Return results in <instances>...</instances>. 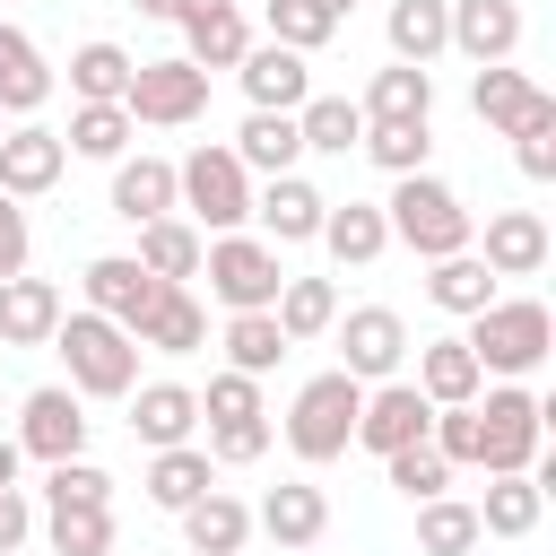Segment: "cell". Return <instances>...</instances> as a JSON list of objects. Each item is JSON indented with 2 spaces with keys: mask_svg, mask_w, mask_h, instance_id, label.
Listing matches in <instances>:
<instances>
[{
  "mask_svg": "<svg viewBox=\"0 0 556 556\" xmlns=\"http://www.w3.org/2000/svg\"><path fill=\"white\" fill-rule=\"evenodd\" d=\"M460 348L478 356L486 382H530L547 356H556V313L539 295H495L486 313L460 321Z\"/></svg>",
  "mask_w": 556,
  "mask_h": 556,
  "instance_id": "1",
  "label": "cell"
},
{
  "mask_svg": "<svg viewBox=\"0 0 556 556\" xmlns=\"http://www.w3.org/2000/svg\"><path fill=\"white\" fill-rule=\"evenodd\" d=\"M382 226H391V243L417 252V261H452V252L478 243V208H469L443 174H400L391 200H382Z\"/></svg>",
  "mask_w": 556,
  "mask_h": 556,
  "instance_id": "2",
  "label": "cell"
},
{
  "mask_svg": "<svg viewBox=\"0 0 556 556\" xmlns=\"http://www.w3.org/2000/svg\"><path fill=\"white\" fill-rule=\"evenodd\" d=\"M52 356H61V374H70V391L78 400H130L139 391V339L122 330V321H104V313H61V330H52Z\"/></svg>",
  "mask_w": 556,
  "mask_h": 556,
  "instance_id": "3",
  "label": "cell"
},
{
  "mask_svg": "<svg viewBox=\"0 0 556 556\" xmlns=\"http://www.w3.org/2000/svg\"><path fill=\"white\" fill-rule=\"evenodd\" d=\"M356 408H365V382H348L339 365H321V374L295 382L278 434H287V452H295L304 469H330V460H348V443H356Z\"/></svg>",
  "mask_w": 556,
  "mask_h": 556,
  "instance_id": "4",
  "label": "cell"
},
{
  "mask_svg": "<svg viewBox=\"0 0 556 556\" xmlns=\"http://www.w3.org/2000/svg\"><path fill=\"white\" fill-rule=\"evenodd\" d=\"M174 217H191L200 235H243L252 226V174L235 165L226 139H200L191 156H174Z\"/></svg>",
  "mask_w": 556,
  "mask_h": 556,
  "instance_id": "5",
  "label": "cell"
},
{
  "mask_svg": "<svg viewBox=\"0 0 556 556\" xmlns=\"http://www.w3.org/2000/svg\"><path fill=\"white\" fill-rule=\"evenodd\" d=\"M469 417H478V469H486V478H513V469L539 460L556 408H547L530 382H486V391L469 400Z\"/></svg>",
  "mask_w": 556,
  "mask_h": 556,
  "instance_id": "6",
  "label": "cell"
},
{
  "mask_svg": "<svg viewBox=\"0 0 556 556\" xmlns=\"http://www.w3.org/2000/svg\"><path fill=\"white\" fill-rule=\"evenodd\" d=\"M200 278H208V304H217V313H269L278 287H287V252L261 243L252 226H243V235H208Z\"/></svg>",
  "mask_w": 556,
  "mask_h": 556,
  "instance_id": "7",
  "label": "cell"
},
{
  "mask_svg": "<svg viewBox=\"0 0 556 556\" xmlns=\"http://www.w3.org/2000/svg\"><path fill=\"white\" fill-rule=\"evenodd\" d=\"M200 426H208V443H200V452H208L217 469L261 460V452H269V434H278V426H269L261 382H252V374H226V365H217V374H208V391H200Z\"/></svg>",
  "mask_w": 556,
  "mask_h": 556,
  "instance_id": "8",
  "label": "cell"
},
{
  "mask_svg": "<svg viewBox=\"0 0 556 556\" xmlns=\"http://www.w3.org/2000/svg\"><path fill=\"white\" fill-rule=\"evenodd\" d=\"M122 113H130L139 130H191V122L208 113V70H191L182 52H156V61L130 70Z\"/></svg>",
  "mask_w": 556,
  "mask_h": 556,
  "instance_id": "9",
  "label": "cell"
},
{
  "mask_svg": "<svg viewBox=\"0 0 556 556\" xmlns=\"http://www.w3.org/2000/svg\"><path fill=\"white\" fill-rule=\"evenodd\" d=\"M330 348H339V374L348 382H391V374H408V321L391 313V304H348L339 321H330Z\"/></svg>",
  "mask_w": 556,
  "mask_h": 556,
  "instance_id": "10",
  "label": "cell"
},
{
  "mask_svg": "<svg viewBox=\"0 0 556 556\" xmlns=\"http://www.w3.org/2000/svg\"><path fill=\"white\" fill-rule=\"evenodd\" d=\"M87 434H96L87 400H78L70 382H35V391L17 400V434H9V443H17L26 460H43V469H52V460H78V452H87Z\"/></svg>",
  "mask_w": 556,
  "mask_h": 556,
  "instance_id": "11",
  "label": "cell"
},
{
  "mask_svg": "<svg viewBox=\"0 0 556 556\" xmlns=\"http://www.w3.org/2000/svg\"><path fill=\"white\" fill-rule=\"evenodd\" d=\"M426 434H434V400H426L408 374H391V382L365 391V408H356V443H348V452L391 460V452H408V443H426Z\"/></svg>",
  "mask_w": 556,
  "mask_h": 556,
  "instance_id": "12",
  "label": "cell"
},
{
  "mask_svg": "<svg viewBox=\"0 0 556 556\" xmlns=\"http://www.w3.org/2000/svg\"><path fill=\"white\" fill-rule=\"evenodd\" d=\"M174 26H182V61L191 70H235L243 52H252V17H243V0H174Z\"/></svg>",
  "mask_w": 556,
  "mask_h": 556,
  "instance_id": "13",
  "label": "cell"
},
{
  "mask_svg": "<svg viewBox=\"0 0 556 556\" xmlns=\"http://www.w3.org/2000/svg\"><path fill=\"white\" fill-rule=\"evenodd\" d=\"M78 295H87V313H104V321H122V330H139L148 313H156V295H165V278H148L130 252H96L87 269H78Z\"/></svg>",
  "mask_w": 556,
  "mask_h": 556,
  "instance_id": "14",
  "label": "cell"
},
{
  "mask_svg": "<svg viewBox=\"0 0 556 556\" xmlns=\"http://www.w3.org/2000/svg\"><path fill=\"white\" fill-rule=\"evenodd\" d=\"M70 174V148H61V130L52 122H9V139H0V200H43L52 182Z\"/></svg>",
  "mask_w": 556,
  "mask_h": 556,
  "instance_id": "15",
  "label": "cell"
},
{
  "mask_svg": "<svg viewBox=\"0 0 556 556\" xmlns=\"http://www.w3.org/2000/svg\"><path fill=\"white\" fill-rule=\"evenodd\" d=\"M469 113L495 130V139H513V130H530V122H547L556 113V96L530 78V70H513V61H495V70H478L469 78Z\"/></svg>",
  "mask_w": 556,
  "mask_h": 556,
  "instance_id": "16",
  "label": "cell"
},
{
  "mask_svg": "<svg viewBox=\"0 0 556 556\" xmlns=\"http://www.w3.org/2000/svg\"><path fill=\"white\" fill-rule=\"evenodd\" d=\"M321 217H330V191H313L304 174H269V182H252V226H261V243H313L321 235Z\"/></svg>",
  "mask_w": 556,
  "mask_h": 556,
  "instance_id": "17",
  "label": "cell"
},
{
  "mask_svg": "<svg viewBox=\"0 0 556 556\" xmlns=\"http://www.w3.org/2000/svg\"><path fill=\"white\" fill-rule=\"evenodd\" d=\"M469 252H478V261L495 269V287H504V278H539L547 252H556V235H547L539 208H486V235H478Z\"/></svg>",
  "mask_w": 556,
  "mask_h": 556,
  "instance_id": "18",
  "label": "cell"
},
{
  "mask_svg": "<svg viewBox=\"0 0 556 556\" xmlns=\"http://www.w3.org/2000/svg\"><path fill=\"white\" fill-rule=\"evenodd\" d=\"M235 87H243L252 113H295V104L313 96V61L287 52V43H261V35H252V52L235 61Z\"/></svg>",
  "mask_w": 556,
  "mask_h": 556,
  "instance_id": "19",
  "label": "cell"
},
{
  "mask_svg": "<svg viewBox=\"0 0 556 556\" xmlns=\"http://www.w3.org/2000/svg\"><path fill=\"white\" fill-rule=\"evenodd\" d=\"M452 9V52L469 61V70H495V61H513L521 52V0H443Z\"/></svg>",
  "mask_w": 556,
  "mask_h": 556,
  "instance_id": "20",
  "label": "cell"
},
{
  "mask_svg": "<svg viewBox=\"0 0 556 556\" xmlns=\"http://www.w3.org/2000/svg\"><path fill=\"white\" fill-rule=\"evenodd\" d=\"M130 434H139L148 452H174V443H200V391H191V382H174V374H156V382H139V391H130Z\"/></svg>",
  "mask_w": 556,
  "mask_h": 556,
  "instance_id": "21",
  "label": "cell"
},
{
  "mask_svg": "<svg viewBox=\"0 0 556 556\" xmlns=\"http://www.w3.org/2000/svg\"><path fill=\"white\" fill-rule=\"evenodd\" d=\"M252 530L278 539V547H313V539L330 530V495H321L313 478H278V486L252 504Z\"/></svg>",
  "mask_w": 556,
  "mask_h": 556,
  "instance_id": "22",
  "label": "cell"
},
{
  "mask_svg": "<svg viewBox=\"0 0 556 556\" xmlns=\"http://www.w3.org/2000/svg\"><path fill=\"white\" fill-rule=\"evenodd\" d=\"M52 104V61L26 26H0V122H35Z\"/></svg>",
  "mask_w": 556,
  "mask_h": 556,
  "instance_id": "23",
  "label": "cell"
},
{
  "mask_svg": "<svg viewBox=\"0 0 556 556\" xmlns=\"http://www.w3.org/2000/svg\"><path fill=\"white\" fill-rule=\"evenodd\" d=\"M313 243L330 252V269H374V261L391 252L382 200H330V217H321V235H313Z\"/></svg>",
  "mask_w": 556,
  "mask_h": 556,
  "instance_id": "24",
  "label": "cell"
},
{
  "mask_svg": "<svg viewBox=\"0 0 556 556\" xmlns=\"http://www.w3.org/2000/svg\"><path fill=\"white\" fill-rule=\"evenodd\" d=\"M104 208H113L122 226H156V217H174V156H122Z\"/></svg>",
  "mask_w": 556,
  "mask_h": 556,
  "instance_id": "25",
  "label": "cell"
},
{
  "mask_svg": "<svg viewBox=\"0 0 556 556\" xmlns=\"http://www.w3.org/2000/svg\"><path fill=\"white\" fill-rule=\"evenodd\" d=\"M434 408H469L478 391H486V374H478V356L460 348V330H443V339H417V374H408Z\"/></svg>",
  "mask_w": 556,
  "mask_h": 556,
  "instance_id": "26",
  "label": "cell"
},
{
  "mask_svg": "<svg viewBox=\"0 0 556 556\" xmlns=\"http://www.w3.org/2000/svg\"><path fill=\"white\" fill-rule=\"evenodd\" d=\"M382 43H391V61L434 70V61L452 52V9H443V0H391V9H382Z\"/></svg>",
  "mask_w": 556,
  "mask_h": 556,
  "instance_id": "27",
  "label": "cell"
},
{
  "mask_svg": "<svg viewBox=\"0 0 556 556\" xmlns=\"http://www.w3.org/2000/svg\"><path fill=\"white\" fill-rule=\"evenodd\" d=\"M61 313L70 304L52 278H0V348H52Z\"/></svg>",
  "mask_w": 556,
  "mask_h": 556,
  "instance_id": "28",
  "label": "cell"
},
{
  "mask_svg": "<svg viewBox=\"0 0 556 556\" xmlns=\"http://www.w3.org/2000/svg\"><path fill=\"white\" fill-rule=\"evenodd\" d=\"M226 148H235V165H243L252 182H269V174H304V139H295V113H243V130H235Z\"/></svg>",
  "mask_w": 556,
  "mask_h": 556,
  "instance_id": "29",
  "label": "cell"
},
{
  "mask_svg": "<svg viewBox=\"0 0 556 556\" xmlns=\"http://www.w3.org/2000/svg\"><path fill=\"white\" fill-rule=\"evenodd\" d=\"M130 339H139V356H200V348H208V304H200L191 287H165L156 313H148Z\"/></svg>",
  "mask_w": 556,
  "mask_h": 556,
  "instance_id": "30",
  "label": "cell"
},
{
  "mask_svg": "<svg viewBox=\"0 0 556 556\" xmlns=\"http://www.w3.org/2000/svg\"><path fill=\"white\" fill-rule=\"evenodd\" d=\"M365 122H434V70H408V61H382L356 96Z\"/></svg>",
  "mask_w": 556,
  "mask_h": 556,
  "instance_id": "31",
  "label": "cell"
},
{
  "mask_svg": "<svg viewBox=\"0 0 556 556\" xmlns=\"http://www.w3.org/2000/svg\"><path fill=\"white\" fill-rule=\"evenodd\" d=\"M139 486H148L156 513H191V504L217 486V460H208L200 443H174V452H148V478H139Z\"/></svg>",
  "mask_w": 556,
  "mask_h": 556,
  "instance_id": "32",
  "label": "cell"
},
{
  "mask_svg": "<svg viewBox=\"0 0 556 556\" xmlns=\"http://www.w3.org/2000/svg\"><path fill=\"white\" fill-rule=\"evenodd\" d=\"M182 521V547L191 556H243V539H252V504L243 495H226V486H208L191 513H174Z\"/></svg>",
  "mask_w": 556,
  "mask_h": 556,
  "instance_id": "33",
  "label": "cell"
},
{
  "mask_svg": "<svg viewBox=\"0 0 556 556\" xmlns=\"http://www.w3.org/2000/svg\"><path fill=\"white\" fill-rule=\"evenodd\" d=\"M200 252H208V235L191 226V217H156V226H139V269L148 278H165V287H191L200 278Z\"/></svg>",
  "mask_w": 556,
  "mask_h": 556,
  "instance_id": "34",
  "label": "cell"
},
{
  "mask_svg": "<svg viewBox=\"0 0 556 556\" xmlns=\"http://www.w3.org/2000/svg\"><path fill=\"white\" fill-rule=\"evenodd\" d=\"M504 287H495V269L478 261V252H452V261H426V304L434 313H452V321H469V313H486Z\"/></svg>",
  "mask_w": 556,
  "mask_h": 556,
  "instance_id": "35",
  "label": "cell"
},
{
  "mask_svg": "<svg viewBox=\"0 0 556 556\" xmlns=\"http://www.w3.org/2000/svg\"><path fill=\"white\" fill-rule=\"evenodd\" d=\"M469 513H478V539H530L539 513H547V495H539L530 469H513V478H486V495Z\"/></svg>",
  "mask_w": 556,
  "mask_h": 556,
  "instance_id": "36",
  "label": "cell"
},
{
  "mask_svg": "<svg viewBox=\"0 0 556 556\" xmlns=\"http://www.w3.org/2000/svg\"><path fill=\"white\" fill-rule=\"evenodd\" d=\"M295 139H304V156H356V139H365V113H356V96H304L295 104Z\"/></svg>",
  "mask_w": 556,
  "mask_h": 556,
  "instance_id": "37",
  "label": "cell"
},
{
  "mask_svg": "<svg viewBox=\"0 0 556 556\" xmlns=\"http://www.w3.org/2000/svg\"><path fill=\"white\" fill-rule=\"evenodd\" d=\"M356 156L374 165V174H434V122H365V139H356Z\"/></svg>",
  "mask_w": 556,
  "mask_h": 556,
  "instance_id": "38",
  "label": "cell"
},
{
  "mask_svg": "<svg viewBox=\"0 0 556 556\" xmlns=\"http://www.w3.org/2000/svg\"><path fill=\"white\" fill-rule=\"evenodd\" d=\"M269 321L287 330V348L330 339V321H339V278H295V269H287V287H278V304H269Z\"/></svg>",
  "mask_w": 556,
  "mask_h": 556,
  "instance_id": "39",
  "label": "cell"
},
{
  "mask_svg": "<svg viewBox=\"0 0 556 556\" xmlns=\"http://www.w3.org/2000/svg\"><path fill=\"white\" fill-rule=\"evenodd\" d=\"M130 139H139V122H130L122 104H70V130H61L70 156H87V165H122Z\"/></svg>",
  "mask_w": 556,
  "mask_h": 556,
  "instance_id": "40",
  "label": "cell"
},
{
  "mask_svg": "<svg viewBox=\"0 0 556 556\" xmlns=\"http://www.w3.org/2000/svg\"><path fill=\"white\" fill-rule=\"evenodd\" d=\"M130 70H139V61H130L113 35H87V43L70 52V96H78V104H122Z\"/></svg>",
  "mask_w": 556,
  "mask_h": 556,
  "instance_id": "41",
  "label": "cell"
},
{
  "mask_svg": "<svg viewBox=\"0 0 556 556\" xmlns=\"http://www.w3.org/2000/svg\"><path fill=\"white\" fill-rule=\"evenodd\" d=\"M217 348H226V374H278L287 365V330L269 321V313H226V330H217Z\"/></svg>",
  "mask_w": 556,
  "mask_h": 556,
  "instance_id": "42",
  "label": "cell"
},
{
  "mask_svg": "<svg viewBox=\"0 0 556 556\" xmlns=\"http://www.w3.org/2000/svg\"><path fill=\"white\" fill-rule=\"evenodd\" d=\"M43 547L52 556H113V504H61V513H43Z\"/></svg>",
  "mask_w": 556,
  "mask_h": 556,
  "instance_id": "43",
  "label": "cell"
},
{
  "mask_svg": "<svg viewBox=\"0 0 556 556\" xmlns=\"http://www.w3.org/2000/svg\"><path fill=\"white\" fill-rule=\"evenodd\" d=\"M330 35H339V17H321L313 0H261V43H287V52L313 61Z\"/></svg>",
  "mask_w": 556,
  "mask_h": 556,
  "instance_id": "44",
  "label": "cell"
},
{
  "mask_svg": "<svg viewBox=\"0 0 556 556\" xmlns=\"http://www.w3.org/2000/svg\"><path fill=\"white\" fill-rule=\"evenodd\" d=\"M469 547H478V513L460 495L417 504V556H469Z\"/></svg>",
  "mask_w": 556,
  "mask_h": 556,
  "instance_id": "45",
  "label": "cell"
},
{
  "mask_svg": "<svg viewBox=\"0 0 556 556\" xmlns=\"http://www.w3.org/2000/svg\"><path fill=\"white\" fill-rule=\"evenodd\" d=\"M35 495H43V513H61V504H113V469L78 452V460H52Z\"/></svg>",
  "mask_w": 556,
  "mask_h": 556,
  "instance_id": "46",
  "label": "cell"
},
{
  "mask_svg": "<svg viewBox=\"0 0 556 556\" xmlns=\"http://www.w3.org/2000/svg\"><path fill=\"white\" fill-rule=\"evenodd\" d=\"M382 469H391V486H400L408 504H434V495H452V460H443L434 443H408V452H391Z\"/></svg>",
  "mask_w": 556,
  "mask_h": 556,
  "instance_id": "47",
  "label": "cell"
},
{
  "mask_svg": "<svg viewBox=\"0 0 556 556\" xmlns=\"http://www.w3.org/2000/svg\"><path fill=\"white\" fill-rule=\"evenodd\" d=\"M513 165H521L530 182H556V113L530 122V130H513Z\"/></svg>",
  "mask_w": 556,
  "mask_h": 556,
  "instance_id": "48",
  "label": "cell"
},
{
  "mask_svg": "<svg viewBox=\"0 0 556 556\" xmlns=\"http://www.w3.org/2000/svg\"><path fill=\"white\" fill-rule=\"evenodd\" d=\"M26 261H35V226L17 200H0V278H26Z\"/></svg>",
  "mask_w": 556,
  "mask_h": 556,
  "instance_id": "49",
  "label": "cell"
},
{
  "mask_svg": "<svg viewBox=\"0 0 556 556\" xmlns=\"http://www.w3.org/2000/svg\"><path fill=\"white\" fill-rule=\"evenodd\" d=\"M26 539H35V504H26V486H9L0 495V556H26Z\"/></svg>",
  "mask_w": 556,
  "mask_h": 556,
  "instance_id": "50",
  "label": "cell"
},
{
  "mask_svg": "<svg viewBox=\"0 0 556 556\" xmlns=\"http://www.w3.org/2000/svg\"><path fill=\"white\" fill-rule=\"evenodd\" d=\"M17 460H26V452H17V443H9V434H0V495H9V486H17Z\"/></svg>",
  "mask_w": 556,
  "mask_h": 556,
  "instance_id": "51",
  "label": "cell"
},
{
  "mask_svg": "<svg viewBox=\"0 0 556 556\" xmlns=\"http://www.w3.org/2000/svg\"><path fill=\"white\" fill-rule=\"evenodd\" d=\"M130 9H139V17H165V26H174V0H130Z\"/></svg>",
  "mask_w": 556,
  "mask_h": 556,
  "instance_id": "52",
  "label": "cell"
},
{
  "mask_svg": "<svg viewBox=\"0 0 556 556\" xmlns=\"http://www.w3.org/2000/svg\"><path fill=\"white\" fill-rule=\"evenodd\" d=\"M313 9H321V17H339V26L356 17V0H313Z\"/></svg>",
  "mask_w": 556,
  "mask_h": 556,
  "instance_id": "53",
  "label": "cell"
},
{
  "mask_svg": "<svg viewBox=\"0 0 556 556\" xmlns=\"http://www.w3.org/2000/svg\"><path fill=\"white\" fill-rule=\"evenodd\" d=\"M0 365H9V348H0Z\"/></svg>",
  "mask_w": 556,
  "mask_h": 556,
  "instance_id": "54",
  "label": "cell"
},
{
  "mask_svg": "<svg viewBox=\"0 0 556 556\" xmlns=\"http://www.w3.org/2000/svg\"><path fill=\"white\" fill-rule=\"evenodd\" d=\"M0 139H9V122H0Z\"/></svg>",
  "mask_w": 556,
  "mask_h": 556,
  "instance_id": "55",
  "label": "cell"
}]
</instances>
